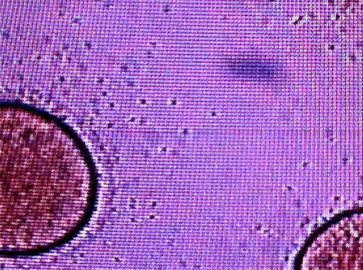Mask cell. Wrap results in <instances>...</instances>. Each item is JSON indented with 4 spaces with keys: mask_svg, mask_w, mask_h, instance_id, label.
I'll return each mask as SVG.
<instances>
[{
    "mask_svg": "<svg viewBox=\"0 0 363 270\" xmlns=\"http://www.w3.org/2000/svg\"><path fill=\"white\" fill-rule=\"evenodd\" d=\"M313 268L363 269V213L330 225L311 247Z\"/></svg>",
    "mask_w": 363,
    "mask_h": 270,
    "instance_id": "obj_1",
    "label": "cell"
},
{
    "mask_svg": "<svg viewBox=\"0 0 363 270\" xmlns=\"http://www.w3.org/2000/svg\"><path fill=\"white\" fill-rule=\"evenodd\" d=\"M226 68L234 75L258 80H272L278 74L276 64L263 59H232L227 62Z\"/></svg>",
    "mask_w": 363,
    "mask_h": 270,
    "instance_id": "obj_2",
    "label": "cell"
}]
</instances>
